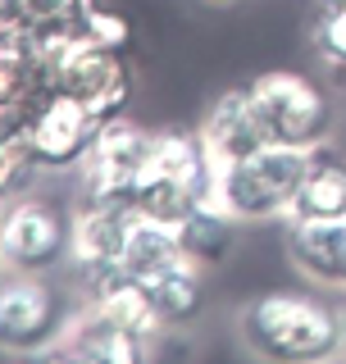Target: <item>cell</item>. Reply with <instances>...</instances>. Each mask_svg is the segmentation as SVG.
<instances>
[{"label":"cell","mask_w":346,"mask_h":364,"mask_svg":"<svg viewBox=\"0 0 346 364\" xmlns=\"http://www.w3.org/2000/svg\"><path fill=\"white\" fill-rule=\"evenodd\" d=\"M310 46L328 68L346 73V9H324L319 5L315 28H310Z\"/></svg>","instance_id":"obj_20"},{"label":"cell","mask_w":346,"mask_h":364,"mask_svg":"<svg viewBox=\"0 0 346 364\" xmlns=\"http://www.w3.org/2000/svg\"><path fill=\"white\" fill-rule=\"evenodd\" d=\"M151 151H155V132L142 128L132 114H119V119L100 123L96 141H91L83 168H78V200L132 205L142 168L151 164Z\"/></svg>","instance_id":"obj_7"},{"label":"cell","mask_w":346,"mask_h":364,"mask_svg":"<svg viewBox=\"0 0 346 364\" xmlns=\"http://www.w3.org/2000/svg\"><path fill=\"white\" fill-rule=\"evenodd\" d=\"M214 159L205 151L201 132L192 128H159L155 132V151L151 164L142 168L137 182V214L159 223H178L182 214H192L201 200L214 196Z\"/></svg>","instance_id":"obj_2"},{"label":"cell","mask_w":346,"mask_h":364,"mask_svg":"<svg viewBox=\"0 0 346 364\" xmlns=\"http://www.w3.org/2000/svg\"><path fill=\"white\" fill-rule=\"evenodd\" d=\"M0 278H5V264H0Z\"/></svg>","instance_id":"obj_27"},{"label":"cell","mask_w":346,"mask_h":364,"mask_svg":"<svg viewBox=\"0 0 346 364\" xmlns=\"http://www.w3.org/2000/svg\"><path fill=\"white\" fill-rule=\"evenodd\" d=\"M310 151L264 146V151L214 168V200L241 223H273L292 214V196L305 178Z\"/></svg>","instance_id":"obj_4"},{"label":"cell","mask_w":346,"mask_h":364,"mask_svg":"<svg viewBox=\"0 0 346 364\" xmlns=\"http://www.w3.org/2000/svg\"><path fill=\"white\" fill-rule=\"evenodd\" d=\"M55 87L64 96H73L78 105H87L96 123H110L119 114H128L132 96H137V77H132L128 55L110 50V46H96L87 37L73 41L55 60Z\"/></svg>","instance_id":"obj_8"},{"label":"cell","mask_w":346,"mask_h":364,"mask_svg":"<svg viewBox=\"0 0 346 364\" xmlns=\"http://www.w3.org/2000/svg\"><path fill=\"white\" fill-rule=\"evenodd\" d=\"M237 333L260 360L315 364L342 350V310L301 291H260L241 305Z\"/></svg>","instance_id":"obj_1"},{"label":"cell","mask_w":346,"mask_h":364,"mask_svg":"<svg viewBox=\"0 0 346 364\" xmlns=\"http://www.w3.org/2000/svg\"><path fill=\"white\" fill-rule=\"evenodd\" d=\"M324 9H346V0H319Z\"/></svg>","instance_id":"obj_23"},{"label":"cell","mask_w":346,"mask_h":364,"mask_svg":"<svg viewBox=\"0 0 346 364\" xmlns=\"http://www.w3.org/2000/svg\"><path fill=\"white\" fill-rule=\"evenodd\" d=\"M173 228H178V242H182V250H187V259L196 269H219L237 250V237H241L246 223L233 219V214L210 196V200L196 205L192 214H182Z\"/></svg>","instance_id":"obj_14"},{"label":"cell","mask_w":346,"mask_h":364,"mask_svg":"<svg viewBox=\"0 0 346 364\" xmlns=\"http://www.w3.org/2000/svg\"><path fill=\"white\" fill-rule=\"evenodd\" d=\"M0 223H5V200H0Z\"/></svg>","instance_id":"obj_26"},{"label":"cell","mask_w":346,"mask_h":364,"mask_svg":"<svg viewBox=\"0 0 346 364\" xmlns=\"http://www.w3.org/2000/svg\"><path fill=\"white\" fill-rule=\"evenodd\" d=\"M246 96L256 105V119L264 128V141L269 146H301V151H315L332 136V100L328 91L305 73H292V68H269V73H256L246 82Z\"/></svg>","instance_id":"obj_5"},{"label":"cell","mask_w":346,"mask_h":364,"mask_svg":"<svg viewBox=\"0 0 346 364\" xmlns=\"http://www.w3.org/2000/svg\"><path fill=\"white\" fill-rule=\"evenodd\" d=\"M287 255L310 282L346 291V219H287Z\"/></svg>","instance_id":"obj_13"},{"label":"cell","mask_w":346,"mask_h":364,"mask_svg":"<svg viewBox=\"0 0 346 364\" xmlns=\"http://www.w3.org/2000/svg\"><path fill=\"white\" fill-rule=\"evenodd\" d=\"M41 164L28 151V136H0V200H19L28 191H37Z\"/></svg>","instance_id":"obj_19"},{"label":"cell","mask_w":346,"mask_h":364,"mask_svg":"<svg viewBox=\"0 0 346 364\" xmlns=\"http://www.w3.org/2000/svg\"><path fill=\"white\" fill-rule=\"evenodd\" d=\"M196 132H201V141H205V151H210L214 164H233V159H246V155H256V151L269 146L246 87H233V91H224V96H214V105L205 109V119H201Z\"/></svg>","instance_id":"obj_12"},{"label":"cell","mask_w":346,"mask_h":364,"mask_svg":"<svg viewBox=\"0 0 346 364\" xmlns=\"http://www.w3.org/2000/svg\"><path fill=\"white\" fill-rule=\"evenodd\" d=\"M137 219L132 205H96V200H78L73 205V278H87L96 269L123 264V242L128 228Z\"/></svg>","instance_id":"obj_11"},{"label":"cell","mask_w":346,"mask_h":364,"mask_svg":"<svg viewBox=\"0 0 346 364\" xmlns=\"http://www.w3.org/2000/svg\"><path fill=\"white\" fill-rule=\"evenodd\" d=\"M96 0H23V23L46 60H60L73 41L87 37V18Z\"/></svg>","instance_id":"obj_17"},{"label":"cell","mask_w":346,"mask_h":364,"mask_svg":"<svg viewBox=\"0 0 346 364\" xmlns=\"http://www.w3.org/2000/svg\"><path fill=\"white\" fill-rule=\"evenodd\" d=\"M87 41L96 46H110V50H132V23L128 14H119L114 5H105V0H96L91 5V18H87Z\"/></svg>","instance_id":"obj_21"},{"label":"cell","mask_w":346,"mask_h":364,"mask_svg":"<svg viewBox=\"0 0 346 364\" xmlns=\"http://www.w3.org/2000/svg\"><path fill=\"white\" fill-rule=\"evenodd\" d=\"M201 5H214V9H224V5H233V0H201Z\"/></svg>","instance_id":"obj_25"},{"label":"cell","mask_w":346,"mask_h":364,"mask_svg":"<svg viewBox=\"0 0 346 364\" xmlns=\"http://www.w3.org/2000/svg\"><path fill=\"white\" fill-rule=\"evenodd\" d=\"M73 291L60 273H14L0 278V350L5 355H51L78 314Z\"/></svg>","instance_id":"obj_3"},{"label":"cell","mask_w":346,"mask_h":364,"mask_svg":"<svg viewBox=\"0 0 346 364\" xmlns=\"http://www.w3.org/2000/svg\"><path fill=\"white\" fill-rule=\"evenodd\" d=\"M23 14V0H0V18H19Z\"/></svg>","instance_id":"obj_22"},{"label":"cell","mask_w":346,"mask_h":364,"mask_svg":"<svg viewBox=\"0 0 346 364\" xmlns=\"http://www.w3.org/2000/svg\"><path fill=\"white\" fill-rule=\"evenodd\" d=\"M68 259H73V210L37 191L5 205L0 264L14 273H64Z\"/></svg>","instance_id":"obj_6"},{"label":"cell","mask_w":346,"mask_h":364,"mask_svg":"<svg viewBox=\"0 0 346 364\" xmlns=\"http://www.w3.org/2000/svg\"><path fill=\"white\" fill-rule=\"evenodd\" d=\"M96 128L100 123L91 119L87 105H78L73 96L55 91L28 119L23 136H28V151L37 155L41 173H78L87 151H91V141H96Z\"/></svg>","instance_id":"obj_9"},{"label":"cell","mask_w":346,"mask_h":364,"mask_svg":"<svg viewBox=\"0 0 346 364\" xmlns=\"http://www.w3.org/2000/svg\"><path fill=\"white\" fill-rule=\"evenodd\" d=\"M155 355L151 341L123 333L114 318H105L96 305H78L64 341L51 350V360H83V364H146Z\"/></svg>","instance_id":"obj_10"},{"label":"cell","mask_w":346,"mask_h":364,"mask_svg":"<svg viewBox=\"0 0 346 364\" xmlns=\"http://www.w3.org/2000/svg\"><path fill=\"white\" fill-rule=\"evenodd\" d=\"M287 219H346V159L328 141L310 151L305 178L292 196Z\"/></svg>","instance_id":"obj_15"},{"label":"cell","mask_w":346,"mask_h":364,"mask_svg":"<svg viewBox=\"0 0 346 364\" xmlns=\"http://www.w3.org/2000/svg\"><path fill=\"white\" fill-rule=\"evenodd\" d=\"M182 264H192V259L178 242V228L137 214L132 228H128V242H123V269L137 282H155V278H164V273L182 269Z\"/></svg>","instance_id":"obj_16"},{"label":"cell","mask_w":346,"mask_h":364,"mask_svg":"<svg viewBox=\"0 0 346 364\" xmlns=\"http://www.w3.org/2000/svg\"><path fill=\"white\" fill-rule=\"evenodd\" d=\"M142 287L151 291V305H155L159 323H164L169 333L192 328L196 318L205 314V301H210V296H205V278H201L196 264H182V269H173L155 282H142Z\"/></svg>","instance_id":"obj_18"},{"label":"cell","mask_w":346,"mask_h":364,"mask_svg":"<svg viewBox=\"0 0 346 364\" xmlns=\"http://www.w3.org/2000/svg\"><path fill=\"white\" fill-rule=\"evenodd\" d=\"M342 355H346V305H342Z\"/></svg>","instance_id":"obj_24"}]
</instances>
